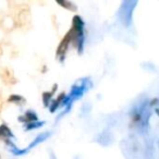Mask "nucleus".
Returning a JSON list of instances; mask_svg holds the SVG:
<instances>
[{
    "label": "nucleus",
    "instance_id": "f257e3e1",
    "mask_svg": "<svg viewBox=\"0 0 159 159\" xmlns=\"http://www.w3.org/2000/svg\"><path fill=\"white\" fill-rule=\"evenodd\" d=\"M13 24L22 30H27L32 25V14L30 7L25 3H16L13 8Z\"/></svg>",
    "mask_w": 159,
    "mask_h": 159
},
{
    "label": "nucleus",
    "instance_id": "f03ea898",
    "mask_svg": "<svg viewBox=\"0 0 159 159\" xmlns=\"http://www.w3.org/2000/svg\"><path fill=\"white\" fill-rule=\"evenodd\" d=\"M72 35V43L75 45V48L81 52L84 46V22L81 16H75L72 20V29L70 30Z\"/></svg>",
    "mask_w": 159,
    "mask_h": 159
},
{
    "label": "nucleus",
    "instance_id": "7ed1b4c3",
    "mask_svg": "<svg viewBox=\"0 0 159 159\" xmlns=\"http://www.w3.org/2000/svg\"><path fill=\"white\" fill-rule=\"evenodd\" d=\"M72 43V35H71V32H66V34L63 36V38L61 39V42L59 43L57 47V50H56V56L59 60H63L64 56L66 53L69 46Z\"/></svg>",
    "mask_w": 159,
    "mask_h": 159
},
{
    "label": "nucleus",
    "instance_id": "20e7f679",
    "mask_svg": "<svg viewBox=\"0 0 159 159\" xmlns=\"http://www.w3.org/2000/svg\"><path fill=\"white\" fill-rule=\"evenodd\" d=\"M0 77L2 80V82L7 85H14L18 82L13 71L8 66H3L0 69Z\"/></svg>",
    "mask_w": 159,
    "mask_h": 159
},
{
    "label": "nucleus",
    "instance_id": "39448f33",
    "mask_svg": "<svg viewBox=\"0 0 159 159\" xmlns=\"http://www.w3.org/2000/svg\"><path fill=\"white\" fill-rule=\"evenodd\" d=\"M10 137H13V135H12L9 126H7L6 124H2L0 126V139L2 141H7V139H10Z\"/></svg>",
    "mask_w": 159,
    "mask_h": 159
},
{
    "label": "nucleus",
    "instance_id": "423d86ee",
    "mask_svg": "<svg viewBox=\"0 0 159 159\" xmlns=\"http://www.w3.org/2000/svg\"><path fill=\"white\" fill-rule=\"evenodd\" d=\"M20 118H22V119L24 118V122H27V123H34L35 121H37V116L33 111H27Z\"/></svg>",
    "mask_w": 159,
    "mask_h": 159
},
{
    "label": "nucleus",
    "instance_id": "0eeeda50",
    "mask_svg": "<svg viewBox=\"0 0 159 159\" xmlns=\"http://www.w3.org/2000/svg\"><path fill=\"white\" fill-rule=\"evenodd\" d=\"M57 3L59 6L64 7V9L70 10V11H76V9H77L76 6H75L73 2H71V1H58Z\"/></svg>",
    "mask_w": 159,
    "mask_h": 159
},
{
    "label": "nucleus",
    "instance_id": "6e6552de",
    "mask_svg": "<svg viewBox=\"0 0 159 159\" xmlns=\"http://www.w3.org/2000/svg\"><path fill=\"white\" fill-rule=\"evenodd\" d=\"M8 102H14V104H16V105H21V104H23V102H25V99L20 95H11L9 97V99H8Z\"/></svg>",
    "mask_w": 159,
    "mask_h": 159
},
{
    "label": "nucleus",
    "instance_id": "1a4fd4ad",
    "mask_svg": "<svg viewBox=\"0 0 159 159\" xmlns=\"http://www.w3.org/2000/svg\"><path fill=\"white\" fill-rule=\"evenodd\" d=\"M51 95H52V92H49V93H44V94H43V100H44V102H45V106H48L49 99L51 98Z\"/></svg>",
    "mask_w": 159,
    "mask_h": 159
},
{
    "label": "nucleus",
    "instance_id": "9d476101",
    "mask_svg": "<svg viewBox=\"0 0 159 159\" xmlns=\"http://www.w3.org/2000/svg\"><path fill=\"white\" fill-rule=\"evenodd\" d=\"M156 105H159V99L158 98H152L149 102V106L152 107V106H156Z\"/></svg>",
    "mask_w": 159,
    "mask_h": 159
},
{
    "label": "nucleus",
    "instance_id": "9b49d317",
    "mask_svg": "<svg viewBox=\"0 0 159 159\" xmlns=\"http://www.w3.org/2000/svg\"><path fill=\"white\" fill-rule=\"evenodd\" d=\"M3 106V102H2V96H1V93H0V112H1V109H2Z\"/></svg>",
    "mask_w": 159,
    "mask_h": 159
},
{
    "label": "nucleus",
    "instance_id": "f8f14e48",
    "mask_svg": "<svg viewBox=\"0 0 159 159\" xmlns=\"http://www.w3.org/2000/svg\"><path fill=\"white\" fill-rule=\"evenodd\" d=\"M156 113L159 116V107H157V108H156Z\"/></svg>",
    "mask_w": 159,
    "mask_h": 159
},
{
    "label": "nucleus",
    "instance_id": "ddd939ff",
    "mask_svg": "<svg viewBox=\"0 0 159 159\" xmlns=\"http://www.w3.org/2000/svg\"><path fill=\"white\" fill-rule=\"evenodd\" d=\"M2 55V48H1V46H0V56Z\"/></svg>",
    "mask_w": 159,
    "mask_h": 159
}]
</instances>
